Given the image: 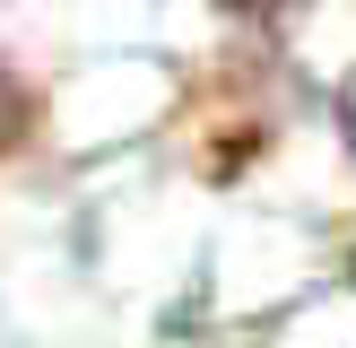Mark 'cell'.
Listing matches in <instances>:
<instances>
[{
    "label": "cell",
    "instance_id": "cell-1",
    "mask_svg": "<svg viewBox=\"0 0 356 348\" xmlns=\"http://www.w3.org/2000/svg\"><path fill=\"white\" fill-rule=\"evenodd\" d=\"M226 9H243V17H278V9H305V0H226Z\"/></svg>",
    "mask_w": 356,
    "mask_h": 348
},
{
    "label": "cell",
    "instance_id": "cell-2",
    "mask_svg": "<svg viewBox=\"0 0 356 348\" xmlns=\"http://www.w3.org/2000/svg\"><path fill=\"white\" fill-rule=\"evenodd\" d=\"M339 131H348V148H356V79L339 87Z\"/></svg>",
    "mask_w": 356,
    "mask_h": 348
},
{
    "label": "cell",
    "instance_id": "cell-3",
    "mask_svg": "<svg viewBox=\"0 0 356 348\" xmlns=\"http://www.w3.org/2000/svg\"><path fill=\"white\" fill-rule=\"evenodd\" d=\"M0 131H9V79H0Z\"/></svg>",
    "mask_w": 356,
    "mask_h": 348
}]
</instances>
